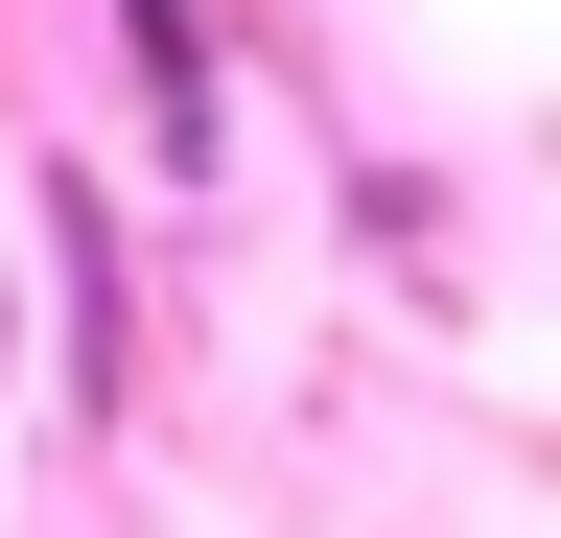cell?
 Segmentation results:
<instances>
[{"label": "cell", "mask_w": 561, "mask_h": 538, "mask_svg": "<svg viewBox=\"0 0 561 538\" xmlns=\"http://www.w3.org/2000/svg\"><path fill=\"white\" fill-rule=\"evenodd\" d=\"M0 211H24V375L70 398V445H117V422H140V257H117V187H94V164H24Z\"/></svg>", "instance_id": "obj_1"}, {"label": "cell", "mask_w": 561, "mask_h": 538, "mask_svg": "<svg viewBox=\"0 0 561 538\" xmlns=\"http://www.w3.org/2000/svg\"><path fill=\"white\" fill-rule=\"evenodd\" d=\"M94 24H117V94H140V164H164L187 211H210V187H234V0H94Z\"/></svg>", "instance_id": "obj_2"}, {"label": "cell", "mask_w": 561, "mask_h": 538, "mask_svg": "<svg viewBox=\"0 0 561 538\" xmlns=\"http://www.w3.org/2000/svg\"><path fill=\"white\" fill-rule=\"evenodd\" d=\"M351 234H375L421 305H445V187H421V164H351Z\"/></svg>", "instance_id": "obj_3"}, {"label": "cell", "mask_w": 561, "mask_h": 538, "mask_svg": "<svg viewBox=\"0 0 561 538\" xmlns=\"http://www.w3.org/2000/svg\"><path fill=\"white\" fill-rule=\"evenodd\" d=\"M0 375H24V211H0Z\"/></svg>", "instance_id": "obj_4"}]
</instances>
